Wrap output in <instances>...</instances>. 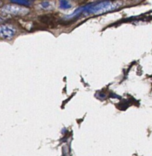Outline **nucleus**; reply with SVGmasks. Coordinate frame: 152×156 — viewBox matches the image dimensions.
<instances>
[{"label":"nucleus","mask_w":152,"mask_h":156,"mask_svg":"<svg viewBox=\"0 0 152 156\" xmlns=\"http://www.w3.org/2000/svg\"><path fill=\"white\" fill-rule=\"evenodd\" d=\"M121 5L120 2H96L94 4L88 5L84 6V7L78 8L76 9L72 14L67 16V18L70 17L78 16L81 14L84 15H90V14H94V15H100V14L106 13L109 11L114 10L119 7Z\"/></svg>","instance_id":"1"},{"label":"nucleus","mask_w":152,"mask_h":156,"mask_svg":"<svg viewBox=\"0 0 152 156\" xmlns=\"http://www.w3.org/2000/svg\"><path fill=\"white\" fill-rule=\"evenodd\" d=\"M4 13L10 14V15H24L29 12L28 9L24 7V6L18 5H5L2 9Z\"/></svg>","instance_id":"2"},{"label":"nucleus","mask_w":152,"mask_h":156,"mask_svg":"<svg viewBox=\"0 0 152 156\" xmlns=\"http://www.w3.org/2000/svg\"><path fill=\"white\" fill-rule=\"evenodd\" d=\"M16 30L15 27L9 24L0 25V37L5 40H10L15 36Z\"/></svg>","instance_id":"3"},{"label":"nucleus","mask_w":152,"mask_h":156,"mask_svg":"<svg viewBox=\"0 0 152 156\" xmlns=\"http://www.w3.org/2000/svg\"><path fill=\"white\" fill-rule=\"evenodd\" d=\"M59 7L62 9H67L71 8V4L67 1H61L59 2Z\"/></svg>","instance_id":"4"},{"label":"nucleus","mask_w":152,"mask_h":156,"mask_svg":"<svg viewBox=\"0 0 152 156\" xmlns=\"http://www.w3.org/2000/svg\"><path fill=\"white\" fill-rule=\"evenodd\" d=\"M40 6L43 9H50L52 8L51 2H43L40 3Z\"/></svg>","instance_id":"5"},{"label":"nucleus","mask_w":152,"mask_h":156,"mask_svg":"<svg viewBox=\"0 0 152 156\" xmlns=\"http://www.w3.org/2000/svg\"><path fill=\"white\" fill-rule=\"evenodd\" d=\"M13 2L17 3V4L21 5V6L23 5H30L31 4V2L29 1H14Z\"/></svg>","instance_id":"6"},{"label":"nucleus","mask_w":152,"mask_h":156,"mask_svg":"<svg viewBox=\"0 0 152 156\" xmlns=\"http://www.w3.org/2000/svg\"><path fill=\"white\" fill-rule=\"evenodd\" d=\"M1 21H2V19H1V18H0V22H1Z\"/></svg>","instance_id":"7"},{"label":"nucleus","mask_w":152,"mask_h":156,"mask_svg":"<svg viewBox=\"0 0 152 156\" xmlns=\"http://www.w3.org/2000/svg\"><path fill=\"white\" fill-rule=\"evenodd\" d=\"M0 5H1V2H0Z\"/></svg>","instance_id":"8"}]
</instances>
